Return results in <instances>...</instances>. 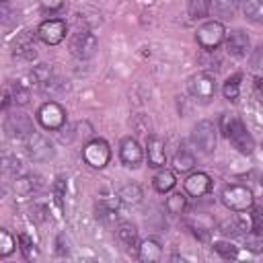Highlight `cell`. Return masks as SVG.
<instances>
[{
  "mask_svg": "<svg viewBox=\"0 0 263 263\" xmlns=\"http://www.w3.org/2000/svg\"><path fill=\"white\" fill-rule=\"evenodd\" d=\"M218 127L224 134V138L232 144L234 150H238L240 154H253L255 140H253V136L249 134L247 125L242 123V119L238 115H234V113H222Z\"/></svg>",
  "mask_w": 263,
  "mask_h": 263,
  "instance_id": "6da1fadb",
  "label": "cell"
},
{
  "mask_svg": "<svg viewBox=\"0 0 263 263\" xmlns=\"http://www.w3.org/2000/svg\"><path fill=\"white\" fill-rule=\"evenodd\" d=\"M220 199H222V203L230 212H236V214L251 212L253 205H255L253 191L247 185H240V183H228V185H224V189L220 193Z\"/></svg>",
  "mask_w": 263,
  "mask_h": 263,
  "instance_id": "7a4b0ae2",
  "label": "cell"
},
{
  "mask_svg": "<svg viewBox=\"0 0 263 263\" xmlns=\"http://www.w3.org/2000/svg\"><path fill=\"white\" fill-rule=\"evenodd\" d=\"M35 119L47 132H60L66 125V121H68L66 109L58 101H45V103H41L39 109H37V113H35Z\"/></svg>",
  "mask_w": 263,
  "mask_h": 263,
  "instance_id": "3957f363",
  "label": "cell"
},
{
  "mask_svg": "<svg viewBox=\"0 0 263 263\" xmlns=\"http://www.w3.org/2000/svg\"><path fill=\"white\" fill-rule=\"evenodd\" d=\"M226 39V29L220 21H205L195 31V41L203 51H216Z\"/></svg>",
  "mask_w": 263,
  "mask_h": 263,
  "instance_id": "277c9868",
  "label": "cell"
},
{
  "mask_svg": "<svg viewBox=\"0 0 263 263\" xmlns=\"http://www.w3.org/2000/svg\"><path fill=\"white\" fill-rule=\"evenodd\" d=\"M191 144L197 148V152L212 154L218 146V127L208 119L197 121L191 129Z\"/></svg>",
  "mask_w": 263,
  "mask_h": 263,
  "instance_id": "5b68a950",
  "label": "cell"
},
{
  "mask_svg": "<svg viewBox=\"0 0 263 263\" xmlns=\"http://www.w3.org/2000/svg\"><path fill=\"white\" fill-rule=\"evenodd\" d=\"M187 90L197 103H210L216 97V80L208 72H195L187 80Z\"/></svg>",
  "mask_w": 263,
  "mask_h": 263,
  "instance_id": "8992f818",
  "label": "cell"
},
{
  "mask_svg": "<svg viewBox=\"0 0 263 263\" xmlns=\"http://www.w3.org/2000/svg\"><path fill=\"white\" fill-rule=\"evenodd\" d=\"M82 158L90 168H105L111 160V148L103 138H90L82 148Z\"/></svg>",
  "mask_w": 263,
  "mask_h": 263,
  "instance_id": "52a82bcc",
  "label": "cell"
},
{
  "mask_svg": "<svg viewBox=\"0 0 263 263\" xmlns=\"http://www.w3.org/2000/svg\"><path fill=\"white\" fill-rule=\"evenodd\" d=\"M99 49V39L88 29H78L70 37V53L78 60H90Z\"/></svg>",
  "mask_w": 263,
  "mask_h": 263,
  "instance_id": "ba28073f",
  "label": "cell"
},
{
  "mask_svg": "<svg viewBox=\"0 0 263 263\" xmlns=\"http://www.w3.org/2000/svg\"><path fill=\"white\" fill-rule=\"evenodd\" d=\"M68 33V25L64 18H45L39 27H37V35L45 45H58L66 39Z\"/></svg>",
  "mask_w": 263,
  "mask_h": 263,
  "instance_id": "9c48e42d",
  "label": "cell"
},
{
  "mask_svg": "<svg viewBox=\"0 0 263 263\" xmlns=\"http://www.w3.org/2000/svg\"><path fill=\"white\" fill-rule=\"evenodd\" d=\"M25 144H27V152H29L31 160H35V162H45V160L53 158V154H55L53 144L39 132H33L25 140Z\"/></svg>",
  "mask_w": 263,
  "mask_h": 263,
  "instance_id": "30bf717a",
  "label": "cell"
},
{
  "mask_svg": "<svg viewBox=\"0 0 263 263\" xmlns=\"http://www.w3.org/2000/svg\"><path fill=\"white\" fill-rule=\"evenodd\" d=\"M4 129H6V134L10 138H16V140H27L35 132L31 117L25 115V113H12V115H8L6 121H4Z\"/></svg>",
  "mask_w": 263,
  "mask_h": 263,
  "instance_id": "8fae6325",
  "label": "cell"
},
{
  "mask_svg": "<svg viewBox=\"0 0 263 263\" xmlns=\"http://www.w3.org/2000/svg\"><path fill=\"white\" fill-rule=\"evenodd\" d=\"M212 189V177L203 171H193L185 177L183 181V191L189 195V197H203L205 193H210Z\"/></svg>",
  "mask_w": 263,
  "mask_h": 263,
  "instance_id": "7c38bea8",
  "label": "cell"
},
{
  "mask_svg": "<svg viewBox=\"0 0 263 263\" xmlns=\"http://www.w3.org/2000/svg\"><path fill=\"white\" fill-rule=\"evenodd\" d=\"M119 158H121V162H123L127 168H138V166L142 164V160H144V150H142V146L138 144L136 138L127 136V138H123V140L119 142Z\"/></svg>",
  "mask_w": 263,
  "mask_h": 263,
  "instance_id": "4fadbf2b",
  "label": "cell"
},
{
  "mask_svg": "<svg viewBox=\"0 0 263 263\" xmlns=\"http://www.w3.org/2000/svg\"><path fill=\"white\" fill-rule=\"evenodd\" d=\"M146 160H148V166H152V168H162L166 164L164 140L156 134L146 136Z\"/></svg>",
  "mask_w": 263,
  "mask_h": 263,
  "instance_id": "5bb4252c",
  "label": "cell"
},
{
  "mask_svg": "<svg viewBox=\"0 0 263 263\" xmlns=\"http://www.w3.org/2000/svg\"><path fill=\"white\" fill-rule=\"evenodd\" d=\"M35 37L37 31H23L16 35V39L12 41V53L21 60H35L37 51H35Z\"/></svg>",
  "mask_w": 263,
  "mask_h": 263,
  "instance_id": "9a60e30c",
  "label": "cell"
},
{
  "mask_svg": "<svg viewBox=\"0 0 263 263\" xmlns=\"http://www.w3.org/2000/svg\"><path fill=\"white\" fill-rule=\"evenodd\" d=\"M224 43H226L228 55H232V58H245V55L249 53V49H251V39H249V35H247L242 29L230 31V33L226 35Z\"/></svg>",
  "mask_w": 263,
  "mask_h": 263,
  "instance_id": "2e32d148",
  "label": "cell"
},
{
  "mask_svg": "<svg viewBox=\"0 0 263 263\" xmlns=\"http://www.w3.org/2000/svg\"><path fill=\"white\" fill-rule=\"evenodd\" d=\"M115 236H117L119 245L123 247V251L138 255V247H140V240H138V228H136L132 222H119L117 228H115Z\"/></svg>",
  "mask_w": 263,
  "mask_h": 263,
  "instance_id": "e0dca14e",
  "label": "cell"
},
{
  "mask_svg": "<svg viewBox=\"0 0 263 263\" xmlns=\"http://www.w3.org/2000/svg\"><path fill=\"white\" fill-rule=\"evenodd\" d=\"M136 257L140 261H144V263H156V261H160L162 259V245H160V240L154 238V236L144 238L140 242V247H138V255Z\"/></svg>",
  "mask_w": 263,
  "mask_h": 263,
  "instance_id": "ac0fdd59",
  "label": "cell"
},
{
  "mask_svg": "<svg viewBox=\"0 0 263 263\" xmlns=\"http://www.w3.org/2000/svg\"><path fill=\"white\" fill-rule=\"evenodd\" d=\"M142 197H144V193H142V187L138 183H125L117 191V199L125 205H136L142 201Z\"/></svg>",
  "mask_w": 263,
  "mask_h": 263,
  "instance_id": "d6986e66",
  "label": "cell"
},
{
  "mask_svg": "<svg viewBox=\"0 0 263 263\" xmlns=\"http://www.w3.org/2000/svg\"><path fill=\"white\" fill-rule=\"evenodd\" d=\"M175 185H177L175 173L168 171V168H164V166H162V168L154 175V179H152V187H154L158 193H168V191L175 189Z\"/></svg>",
  "mask_w": 263,
  "mask_h": 263,
  "instance_id": "ffe728a7",
  "label": "cell"
},
{
  "mask_svg": "<svg viewBox=\"0 0 263 263\" xmlns=\"http://www.w3.org/2000/svg\"><path fill=\"white\" fill-rule=\"evenodd\" d=\"M195 166V156L185 150V148H179L175 154H173V171L175 173H191Z\"/></svg>",
  "mask_w": 263,
  "mask_h": 263,
  "instance_id": "44dd1931",
  "label": "cell"
},
{
  "mask_svg": "<svg viewBox=\"0 0 263 263\" xmlns=\"http://www.w3.org/2000/svg\"><path fill=\"white\" fill-rule=\"evenodd\" d=\"M242 14L251 23H263V0H242Z\"/></svg>",
  "mask_w": 263,
  "mask_h": 263,
  "instance_id": "7402d4cb",
  "label": "cell"
},
{
  "mask_svg": "<svg viewBox=\"0 0 263 263\" xmlns=\"http://www.w3.org/2000/svg\"><path fill=\"white\" fill-rule=\"evenodd\" d=\"M212 12V0H187V14L195 21L205 18Z\"/></svg>",
  "mask_w": 263,
  "mask_h": 263,
  "instance_id": "603a6c76",
  "label": "cell"
},
{
  "mask_svg": "<svg viewBox=\"0 0 263 263\" xmlns=\"http://www.w3.org/2000/svg\"><path fill=\"white\" fill-rule=\"evenodd\" d=\"M10 97H12V103L23 107L29 103V97H31V86L25 84L23 80H14L12 82V88H10Z\"/></svg>",
  "mask_w": 263,
  "mask_h": 263,
  "instance_id": "cb8c5ba5",
  "label": "cell"
},
{
  "mask_svg": "<svg viewBox=\"0 0 263 263\" xmlns=\"http://www.w3.org/2000/svg\"><path fill=\"white\" fill-rule=\"evenodd\" d=\"M37 187H39V179L37 177H31V175L14 177V191L18 195H31Z\"/></svg>",
  "mask_w": 263,
  "mask_h": 263,
  "instance_id": "d4e9b609",
  "label": "cell"
},
{
  "mask_svg": "<svg viewBox=\"0 0 263 263\" xmlns=\"http://www.w3.org/2000/svg\"><path fill=\"white\" fill-rule=\"evenodd\" d=\"M164 208H166L168 214H175V216L183 214L185 208H187V193H181V191L171 193V195L166 197V201H164Z\"/></svg>",
  "mask_w": 263,
  "mask_h": 263,
  "instance_id": "484cf974",
  "label": "cell"
},
{
  "mask_svg": "<svg viewBox=\"0 0 263 263\" xmlns=\"http://www.w3.org/2000/svg\"><path fill=\"white\" fill-rule=\"evenodd\" d=\"M240 74H232L230 78H226V82L222 84V95L226 101H236L240 95Z\"/></svg>",
  "mask_w": 263,
  "mask_h": 263,
  "instance_id": "4316f807",
  "label": "cell"
},
{
  "mask_svg": "<svg viewBox=\"0 0 263 263\" xmlns=\"http://www.w3.org/2000/svg\"><path fill=\"white\" fill-rule=\"evenodd\" d=\"M238 6H240V0H214V4H212V8L216 10V14L222 16V18L234 16V12L238 10Z\"/></svg>",
  "mask_w": 263,
  "mask_h": 263,
  "instance_id": "83f0119b",
  "label": "cell"
},
{
  "mask_svg": "<svg viewBox=\"0 0 263 263\" xmlns=\"http://www.w3.org/2000/svg\"><path fill=\"white\" fill-rule=\"evenodd\" d=\"M95 216H97V220H101L103 224H113V222L117 220V210H115L111 203H107V201H99V203L95 205Z\"/></svg>",
  "mask_w": 263,
  "mask_h": 263,
  "instance_id": "f1b7e54d",
  "label": "cell"
},
{
  "mask_svg": "<svg viewBox=\"0 0 263 263\" xmlns=\"http://www.w3.org/2000/svg\"><path fill=\"white\" fill-rule=\"evenodd\" d=\"M218 230H220L224 236L232 238V236H240V234L245 232V224H242L238 218H228V220H224V222L220 224Z\"/></svg>",
  "mask_w": 263,
  "mask_h": 263,
  "instance_id": "f546056e",
  "label": "cell"
},
{
  "mask_svg": "<svg viewBox=\"0 0 263 263\" xmlns=\"http://www.w3.org/2000/svg\"><path fill=\"white\" fill-rule=\"evenodd\" d=\"M18 249H21V253L27 261H33V259L39 257V251H37V247H35V242L31 240L29 234H18Z\"/></svg>",
  "mask_w": 263,
  "mask_h": 263,
  "instance_id": "4dcf8cb0",
  "label": "cell"
},
{
  "mask_svg": "<svg viewBox=\"0 0 263 263\" xmlns=\"http://www.w3.org/2000/svg\"><path fill=\"white\" fill-rule=\"evenodd\" d=\"M16 249V238L8 232V230H0V259H6L8 255H12Z\"/></svg>",
  "mask_w": 263,
  "mask_h": 263,
  "instance_id": "1f68e13d",
  "label": "cell"
},
{
  "mask_svg": "<svg viewBox=\"0 0 263 263\" xmlns=\"http://www.w3.org/2000/svg\"><path fill=\"white\" fill-rule=\"evenodd\" d=\"M212 249H214L222 259H236V257H238V249H236L232 242H226V240H218V242H214Z\"/></svg>",
  "mask_w": 263,
  "mask_h": 263,
  "instance_id": "d6a6232c",
  "label": "cell"
},
{
  "mask_svg": "<svg viewBox=\"0 0 263 263\" xmlns=\"http://www.w3.org/2000/svg\"><path fill=\"white\" fill-rule=\"evenodd\" d=\"M245 245L251 253H263V234H255V232H249L245 236Z\"/></svg>",
  "mask_w": 263,
  "mask_h": 263,
  "instance_id": "836d02e7",
  "label": "cell"
},
{
  "mask_svg": "<svg viewBox=\"0 0 263 263\" xmlns=\"http://www.w3.org/2000/svg\"><path fill=\"white\" fill-rule=\"evenodd\" d=\"M249 64H251V70L253 72H259L263 76V45L255 47L251 51V58H249Z\"/></svg>",
  "mask_w": 263,
  "mask_h": 263,
  "instance_id": "e575fe53",
  "label": "cell"
},
{
  "mask_svg": "<svg viewBox=\"0 0 263 263\" xmlns=\"http://www.w3.org/2000/svg\"><path fill=\"white\" fill-rule=\"evenodd\" d=\"M134 129H136L138 134H146V136H150V134H148V132H150V119H148V115L138 113V115L134 117Z\"/></svg>",
  "mask_w": 263,
  "mask_h": 263,
  "instance_id": "d590c367",
  "label": "cell"
},
{
  "mask_svg": "<svg viewBox=\"0 0 263 263\" xmlns=\"http://www.w3.org/2000/svg\"><path fill=\"white\" fill-rule=\"evenodd\" d=\"M4 173L12 175V177H21V173H23L21 160H18V158H10V156H6V158H4Z\"/></svg>",
  "mask_w": 263,
  "mask_h": 263,
  "instance_id": "8d00e7d4",
  "label": "cell"
},
{
  "mask_svg": "<svg viewBox=\"0 0 263 263\" xmlns=\"http://www.w3.org/2000/svg\"><path fill=\"white\" fill-rule=\"evenodd\" d=\"M251 232L255 234H263V210H253L251 214Z\"/></svg>",
  "mask_w": 263,
  "mask_h": 263,
  "instance_id": "74e56055",
  "label": "cell"
},
{
  "mask_svg": "<svg viewBox=\"0 0 263 263\" xmlns=\"http://www.w3.org/2000/svg\"><path fill=\"white\" fill-rule=\"evenodd\" d=\"M72 136L74 138H88V136H92V125L88 121H78L72 127Z\"/></svg>",
  "mask_w": 263,
  "mask_h": 263,
  "instance_id": "f35d334b",
  "label": "cell"
},
{
  "mask_svg": "<svg viewBox=\"0 0 263 263\" xmlns=\"http://www.w3.org/2000/svg\"><path fill=\"white\" fill-rule=\"evenodd\" d=\"M53 195H55V201L62 205L64 195H66V179L64 177H58L55 179V183H53Z\"/></svg>",
  "mask_w": 263,
  "mask_h": 263,
  "instance_id": "ab89813d",
  "label": "cell"
},
{
  "mask_svg": "<svg viewBox=\"0 0 263 263\" xmlns=\"http://www.w3.org/2000/svg\"><path fill=\"white\" fill-rule=\"evenodd\" d=\"M39 6L43 12H58L64 6V0H39Z\"/></svg>",
  "mask_w": 263,
  "mask_h": 263,
  "instance_id": "60d3db41",
  "label": "cell"
},
{
  "mask_svg": "<svg viewBox=\"0 0 263 263\" xmlns=\"http://www.w3.org/2000/svg\"><path fill=\"white\" fill-rule=\"evenodd\" d=\"M253 92H255L257 101H259V103L263 105V76L255 78V82H253Z\"/></svg>",
  "mask_w": 263,
  "mask_h": 263,
  "instance_id": "b9f144b4",
  "label": "cell"
},
{
  "mask_svg": "<svg viewBox=\"0 0 263 263\" xmlns=\"http://www.w3.org/2000/svg\"><path fill=\"white\" fill-rule=\"evenodd\" d=\"M55 245H58V255H68V242L64 245V236H62V234L58 236Z\"/></svg>",
  "mask_w": 263,
  "mask_h": 263,
  "instance_id": "7bdbcfd3",
  "label": "cell"
},
{
  "mask_svg": "<svg viewBox=\"0 0 263 263\" xmlns=\"http://www.w3.org/2000/svg\"><path fill=\"white\" fill-rule=\"evenodd\" d=\"M0 2H8V0H0Z\"/></svg>",
  "mask_w": 263,
  "mask_h": 263,
  "instance_id": "ee69618b",
  "label": "cell"
}]
</instances>
